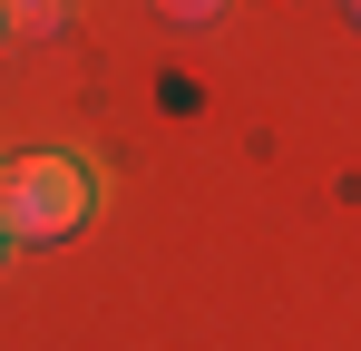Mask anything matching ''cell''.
I'll return each instance as SVG.
<instances>
[{
	"label": "cell",
	"mask_w": 361,
	"mask_h": 351,
	"mask_svg": "<svg viewBox=\"0 0 361 351\" xmlns=\"http://www.w3.org/2000/svg\"><path fill=\"white\" fill-rule=\"evenodd\" d=\"M88 225V166L78 156H20L0 166V244H59Z\"/></svg>",
	"instance_id": "cell-1"
},
{
	"label": "cell",
	"mask_w": 361,
	"mask_h": 351,
	"mask_svg": "<svg viewBox=\"0 0 361 351\" xmlns=\"http://www.w3.org/2000/svg\"><path fill=\"white\" fill-rule=\"evenodd\" d=\"M0 20H10L20 39H59V30H68V0H0Z\"/></svg>",
	"instance_id": "cell-2"
},
{
	"label": "cell",
	"mask_w": 361,
	"mask_h": 351,
	"mask_svg": "<svg viewBox=\"0 0 361 351\" xmlns=\"http://www.w3.org/2000/svg\"><path fill=\"white\" fill-rule=\"evenodd\" d=\"M157 20L166 30H205V20H225V0H157Z\"/></svg>",
	"instance_id": "cell-3"
},
{
	"label": "cell",
	"mask_w": 361,
	"mask_h": 351,
	"mask_svg": "<svg viewBox=\"0 0 361 351\" xmlns=\"http://www.w3.org/2000/svg\"><path fill=\"white\" fill-rule=\"evenodd\" d=\"M0 39H10V20H0Z\"/></svg>",
	"instance_id": "cell-4"
},
{
	"label": "cell",
	"mask_w": 361,
	"mask_h": 351,
	"mask_svg": "<svg viewBox=\"0 0 361 351\" xmlns=\"http://www.w3.org/2000/svg\"><path fill=\"white\" fill-rule=\"evenodd\" d=\"M352 20H361V0H352Z\"/></svg>",
	"instance_id": "cell-5"
},
{
	"label": "cell",
	"mask_w": 361,
	"mask_h": 351,
	"mask_svg": "<svg viewBox=\"0 0 361 351\" xmlns=\"http://www.w3.org/2000/svg\"><path fill=\"white\" fill-rule=\"evenodd\" d=\"M0 254H10V244H0Z\"/></svg>",
	"instance_id": "cell-6"
}]
</instances>
